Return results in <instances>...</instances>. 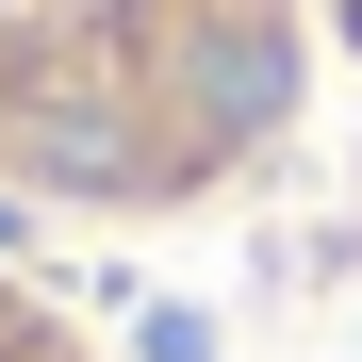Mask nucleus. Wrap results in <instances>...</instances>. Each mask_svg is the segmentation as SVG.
<instances>
[{
  "instance_id": "f257e3e1",
  "label": "nucleus",
  "mask_w": 362,
  "mask_h": 362,
  "mask_svg": "<svg viewBox=\"0 0 362 362\" xmlns=\"http://www.w3.org/2000/svg\"><path fill=\"white\" fill-rule=\"evenodd\" d=\"M313 99V0H0V198L165 230Z\"/></svg>"
},
{
  "instance_id": "f03ea898",
  "label": "nucleus",
  "mask_w": 362,
  "mask_h": 362,
  "mask_svg": "<svg viewBox=\"0 0 362 362\" xmlns=\"http://www.w3.org/2000/svg\"><path fill=\"white\" fill-rule=\"evenodd\" d=\"M0 362H99V346L66 329V296H49V280H17V264H0Z\"/></svg>"
}]
</instances>
